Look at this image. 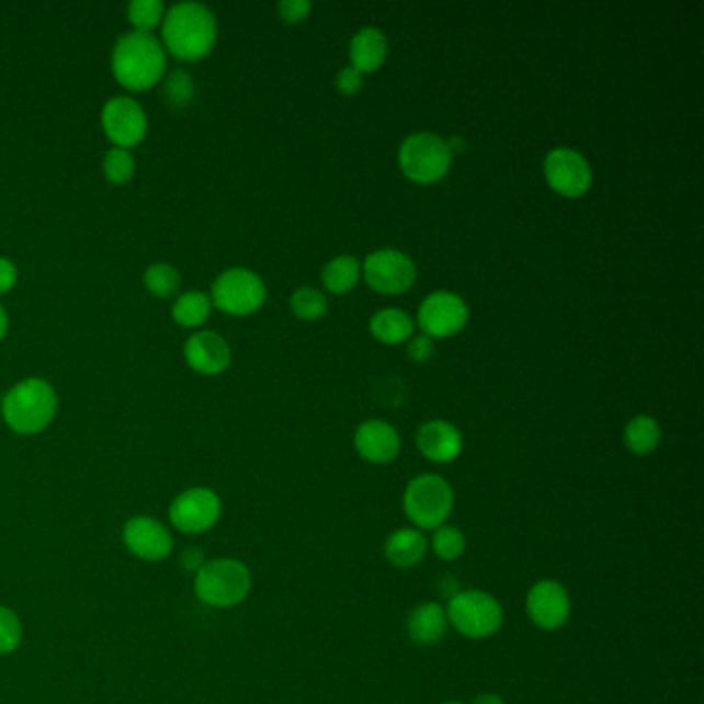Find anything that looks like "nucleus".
Returning <instances> with one entry per match:
<instances>
[{"instance_id":"nucleus-1","label":"nucleus","mask_w":704,"mask_h":704,"mask_svg":"<svg viewBox=\"0 0 704 704\" xmlns=\"http://www.w3.org/2000/svg\"><path fill=\"white\" fill-rule=\"evenodd\" d=\"M161 39L178 60L196 63L212 53L217 42V19L207 4L177 2L163 15Z\"/></svg>"},{"instance_id":"nucleus-2","label":"nucleus","mask_w":704,"mask_h":704,"mask_svg":"<svg viewBox=\"0 0 704 704\" xmlns=\"http://www.w3.org/2000/svg\"><path fill=\"white\" fill-rule=\"evenodd\" d=\"M112 72L130 91L154 88L166 75V48L154 34L133 30L114 44Z\"/></svg>"},{"instance_id":"nucleus-3","label":"nucleus","mask_w":704,"mask_h":704,"mask_svg":"<svg viewBox=\"0 0 704 704\" xmlns=\"http://www.w3.org/2000/svg\"><path fill=\"white\" fill-rule=\"evenodd\" d=\"M56 390L44 378H25L2 399V418L21 436L46 430L56 416Z\"/></svg>"},{"instance_id":"nucleus-4","label":"nucleus","mask_w":704,"mask_h":704,"mask_svg":"<svg viewBox=\"0 0 704 704\" xmlns=\"http://www.w3.org/2000/svg\"><path fill=\"white\" fill-rule=\"evenodd\" d=\"M250 589V568L236 558H215L194 572V595L209 608H236L248 598Z\"/></svg>"},{"instance_id":"nucleus-5","label":"nucleus","mask_w":704,"mask_h":704,"mask_svg":"<svg viewBox=\"0 0 704 704\" xmlns=\"http://www.w3.org/2000/svg\"><path fill=\"white\" fill-rule=\"evenodd\" d=\"M455 507V492L441 476L423 474L413 477L404 492V512L420 531L439 529L446 523Z\"/></svg>"},{"instance_id":"nucleus-6","label":"nucleus","mask_w":704,"mask_h":704,"mask_svg":"<svg viewBox=\"0 0 704 704\" xmlns=\"http://www.w3.org/2000/svg\"><path fill=\"white\" fill-rule=\"evenodd\" d=\"M444 610L448 626L472 640L490 638L502 628L504 622L500 601L479 589L458 591L455 598L448 599V605Z\"/></svg>"},{"instance_id":"nucleus-7","label":"nucleus","mask_w":704,"mask_h":704,"mask_svg":"<svg viewBox=\"0 0 704 704\" xmlns=\"http://www.w3.org/2000/svg\"><path fill=\"white\" fill-rule=\"evenodd\" d=\"M453 154L442 139L434 133H416L401 143L399 149V166L411 182L418 184H434L439 182L451 168Z\"/></svg>"},{"instance_id":"nucleus-8","label":"nucleus","mask_w":704,"mask_h":704,"mask_svg":"<svg viewBox=\"0 0 704 704\" xmlns=\"http://www.w3.org/2000/svg\"><path fill=\"white\" fill-rule=\"evenodd\" d=\"M264 298L266 287L263 280L250 269L234 266L213 282V306L234 317H247L257 313L263 306Z\"/></svg>"},{"instance_id":"nucleus-9","label":"nucleus","mask_w":704,"mask_h":704,"mask_svg":"<svg viewBox=\"0 0 704 704\" xmlns=\"http://www.w3.org/2000/svg\"><path fill=\"white\" fill-rule=\"evenodd\" d=\"M168 516L172 527L180 533H207L217 525L222 516V498L212 488L194 486L178 493L168 509Z\"/></svg>"},{"instance_id":"nucleus-10","label":"nucleus","mask_w":704,"mask_h":704,"mask_svg":"<svg viewBox=\"0 0 704 704\" xmlns=\"http://www.w3.org/2000/svg\"><path fill=\"white\" fill-rule=\"evenodd\" d=\"M364 277L381 294H404L416 282V264L397 248H381L362 263Z\"/></svg>"},{"instance_id":"nucleus-11","label":"nucleus","mask_w":704,"mask_h":704,"mask_svg":"<svg viewBox=\"0 0 704 704\" xmlns=\"http://www.w3.org/2000/svg\"><path fill=\"white\" fill-rule=\"evenodd\" d=\"M547 184L563 196L577 198L591 189L593 172L589 161L570 147H556L544 159Z\"/></svg>"},{"instance_id":"nucleus-12","label":"nucleus","mask_w":704,"mask_h":704,"mask_svg":"<svg viewBox=\"0 0 704 704\" xmlns=\"http://www.w3.org/2000/svg\"><path fill=\"white\" fill-rule=\"evenodd\" d=\"M102 126L107 139L121 149H130L147 135V116L139 102L128 95L110 98L102 110Z\"/></svg>"},{"instance_id":"nucleus-13","label":"nucleus","mask_w":704,"mask_h":704,"mask_svg":"<svg viewBox=\"0 0 704 704\" xmlns=\"http://www.w3.org/2000/svg\"><path fill=\"white\" fill-rule=\"evenodd\" d=\"M123 542L126 549L145 563H161L174 549L170 529L154 516H133L124 523Z\"/></svg>"},{"instance_id":"nucleus-14","label":"nucleus","mask_w":704,"mask_h":704,"mask_svg":"<svg viewBox=\"0 0 704 704\" xmlns=\"http://www.w3.org/2000/svg\"><path fill=\"white\" fill-rule=\"evenodd\" d=\"M469 318L465 299L453 292H434L423 299L418 310V325L428 337H451L457 334Z\"/></svg>"},{"instance_id":"nucleus-15","label":"nucleus","mask_w":704,"mask_h":704,"mask_svg":"<svg viewBox=\"0 0 704 704\" xmlns=\"http://www.w3.org/2000/svg\"><path fill=\"white\" fill-rule=\"evenodd\" d=\"M525 608H527L529 620L537 628L547 633L563 628L572 612V603L566 587L563 582L552 581V579L535 582L529 589Z\"/></svg>"},{"instance_id":"nucleus-16","label":"nucleus","mask_w":704,"mask_h":704,"mask_svg":"<svg viewBox=\"0 0 704 704\" xmlns=\"http://www.w3.org/2000/svg\"><path fill=\"white\" fill-rule=\"evenodd\" d=\"M353 444L357 455L374 465H387L390 461H395L401 451L399 432L383 420H368L362 423L355 430Z\"/></svg>"},{"instance_id":"nucleus-17","label":"nucleus","mask_w":704,"mask_h":704,"mask_svg":"<svg viewBox=\"0 0 704 704\" xmlns=\"http://www.w3.org/2000/svg\"><path fill=\"white\" fill-rule=\"evenodd\" d=\"M184 357L193 371L201 374H219L231 362V350L222 334L213 331H196L184 345Z\"/></svg>"},{"instance_id":"nucleus-18","label":"nucleus","mask_w":704,"mask_h":704,"mask_svg":"<svg viewBox=\"0 0 704 704\" xmlns=\"http://www.w3.org/2000/svg\"><path fill=\"white\" fill-rule=\"evenodd\" d=\"M416 442L423 457L434 463H451L463 451V436L457 425L444 420H430L420 425Z\"/></svg>"},{"instance_id":"nucleus-19","label":"nucleus","mask_w":704,"mask_h":704,"mask_svg":"<svg viewBox=\"0 0 704 704\" xmlns=\"http://www.w3.org/2000/svg\"><path fill=\"white\" fill-rule=\"evenodd\" d=\"M448 631L446 610L436 601H425L411 610L407 617V634L416 645H439Z\"/></svg>"},{"instance_id":"nucleus-20","label":"nucleus","mask_w":704,"mask_h":704,"mask_svg":"<svg viewBox=\"0 0 704 704\" xmlns=\"http://www.w3.org/2000/svg\"><path fill=\"white\" fill-rule=\"evenodd\" d=\"M428 552L423 531L416 527L397 529L385 542V558L395 568H413L422 563Z\"/></svg>"},{"instance_id":"nucleus-21","label":"nucleus","mask_w":704,"mask_h":704,"mask_svg":"<svg viewBox=\"0 0 704 704\" xmlns=\"http://www.w3.org/2000/svg\"><path fill=\"white\" fill-rule=\"evenodd\" d=\"M388 53L387 36L378 27H362L350 44V58L355 71H378Z\"/></svg>"},{"instance_id":"nucleus-22","label":"nucleus","mask_w":704,"mask_h":704,"mask_svg":"<svg viewBox=\"0 0 704 704\" xmlns=\"http://www.w3.org/2000/svg\"><path fill=\"white\" fill-rule=\"evenodd\" d=\"M371 333L383 343L397 345L413 333V320L401 308H383L371 318Z\"/></svg>"},{"instance_id":"nucleus-23","label":"nucleus","mask_w":704,"mask_h":704,"mask_svg":"<svg viewBox=\"0 0 704 704\" xmlns=\"http://www.w3.org/2000/svg\"><path fill=\"white\" fill-rule=\"evenodd\" d=\"M659 442H661V425L651 416H634L624 428V444L633 455L638 457L651 455L652 451L659 446Z\"/></svg>"},{"instance_id":"nucleus-24","label":"nucleus","mask_w":704,"mask_h":704,"mask_svg":"<svg viewBox=\"0 0 704 704\" xmlns=\"http://www.w3.org/2000/svg\"><path fill=\"white\" fill-rule=\"evenodd\" d=\"M360 273H362V263L355 257L341 254L325 264L322 283L331 294H348L355 287Z\"/></svg>"},{"instance_id":"nucleus-25","label":"nucleus","mask_w":704,"mask_h":704,"mask_svg":"<svg viewBox=\"0 0 704 704\" xmlns=\"http://www.w3.org/2000/svg\"><path fill=\"white\" fill-rule=\"evenodd\" d=\"M213 302L205 292H184L172 306V317L180 327L194 329L201 327L212 315Z\"/></svg>"},{"instance_id":"nucleus-26","label":"nucleus","mask_w":704,"mask_h":704,"mask_svg":"<svg viewBox=\"0 0 704 704\" xmlns=\"http://www.w3.org/2000/svg\"><path fill=\"white\" fill-rule=\"evenodd\" d=\"M430 546L442 563H455L467 549V537L461 529L444 523L441 527L434 529Z\"/></svg>"},{"instance_id":"nucleus-27","label":"nucleus","mask_w":704,"mask_h":704,"mask_svg":"<svg viewBox=\"0 0 704 704\" xmlns=\"http://www.w3.org/2000/svg\"><path fill=\"white\" fill-rule=\"evenodd\" d=\"M126 15H128V21L133 23L135 32L151 34V30H156L163 21L166 4L161 0H133V2H128Z\"/></svg>"},{"instance_id":"nucleus-28","label":"nucleus","mask_w":704,"mask_h":704,"mask_svg":"<svg viewBox=\"0 0 704 704\" xmlns=\"http://www.w3.org/2000/svg\"><path fill=\"white\" fill-rule=\"evenodd\" d=\"M143 282L154 296L172 298L180 289V273L170 263H156L145 271Z\"/></svg>"},{"instance_id":"nucleus-29","label":"nucleus","mask_w":704,"mask_h":704,"mask_svg":"<svg viewBox=\"0 0 704 704\" xmlns=\"http://www.w3.org/2000/svg\"><path fill=\"white\" fill-rule=\"evenodd\" d=\"M194 91H196L194 79L191 77V72L184 71V69L170 72L163 81V98H166L168 106H189L193 102Z\"/></svg>"},{"instance_id":"nucleus-30","label":"nucleus","mask_w":704,"mask_h":704,"mask_svg":"<svg viewBox=\"0 0 704 704\" xmlns=\"http://www.w3.org/2000/svg\"><path fill=\"white\" fill-rule=\"evenodd\" d=\"M292 310L302 320H317L322 317L329 308V302L322 292L315 287H299L292 294Z\"/></svg>"},{"instance_id":"nucleus-31","label":"nucleus","mask_w":704,"mask_h":704,"mask_svg":"<svg viewBox=\"0 0 704 704\" xmlns=\"http://www.w3.org/2000/svg\"><path fill=\"white\" fill-rule=\"evenodd\" d=\"M135 170H137V163L128 149L114 147L107 151L104 158V174L112 184L121 186L130 182V178L135 177Z\"/></svg>"},{"instance_id":"nucleus-32","label":"nucleus","mask_w":704,"mask_h":704,"mask_svg":"<svg viewBox=\"0 0 704 704\" xmlns=\"http://www.w3.org/2000/svg\"><path fill=\"white\" fill-rule=\"evenodd\" d=\"M23 640V626L11 608L0 605V655H11Z\"/></svg>"},{"instance_id":"nucleus-33","label":"nucleus","mask_w":704,"mask_h":704,"mask_svg":"<svg viewBox=\"0 0 704 704\" xmlns=\"http://www.w3.org/2000/svg\"><path fill=\"white\" fill-rule=\"evenodd\" d=\"M310 9H313L310 0H282L277 4L280 15L287 23H298L302 19H306V15L310 13Z\"/></svg>"},{"instance_id":"nucleus-34","label":"nucleus","mask_w":704,"mask_h":704,"mask_svg":"<svg viewBox=\"0 0 704 704\" xmlns=\"http://www.w3.org/2000/svg\"><path fill=\"white\" fill-rule=\"evenodd\" d=\"M432 353H434V341H432V337H428V334L422 333L413 337V339L409 341V345H407V355H409L413 362H418V364L428 362V360L432 357Z\"/></svg>"},{"instance_id":"nucleus-35","label":"nucleus","mask_w":704,"mask_h":704,"mask_svg":"<svg viewBox=\"0 0 704 704\" xmlns=\"http://www.w3.org/2000/svg\"><path fill=\"white\" fill-rule=\"evenodd\" d=\"M334 83H337V89H339L341 93L353 95V93H357V91L362 89V86H364V75L360 71H355L353 67H345V69H341V71H339Z\"/></svg>"},{"instance_id":"nucleus-36","label":"nucleus","mask_w":704,"mask_h":704,"mask_svg":"<svg viewBox=\"0 0 704 704\" xmlns=\"http://www.w3.org/2000/svg\"><path fill=\"white\" fill-rule=\"evenodd\" d=\"M18 283V266L11 259L0 257V294H7Z\"/></svg>"},{"instance_id":"nucleus-37","label":"nucleus","mask_w":704,"mask_h":704,"mask_svg":"<svg viewBox=\"0 0 704 704\" xmlns=\"http://www.w3.org/2000/svg\"><path fill=\"white\" fill-rule=\"evenodd\" d=\"M472 704H504L502 696L496 694V692H481L477 694L476 699L472 701Z\"/></svg>"},{"instance_id":"nucleus-38","label":"nucleus","mask_w":704,"mask_h":704,"mask_svg":"<svg viewBox=\"0 0 704 704\" xmlns=\"http://www.w3.org/2000/svg\"><path fill=\"white\" fill-rule=\"evenodd\" d=\"M7 331H9V317H7L4 306L0 304V339L7 334Z\"/></svg>"},{"instance_id":"nucleus-39","label":"nucleus","mask_w":704,"mask_h":704,"mask_svg":"<svg viewBox=\"0 0 704 704\" xmlns=\"http://www.w3.org/2000/svg\"><path fill=\"white\" fill-rule=\"evenodd\" d=\"M444 704H463V703H444Z\"/></svg>"}]
</instances>
